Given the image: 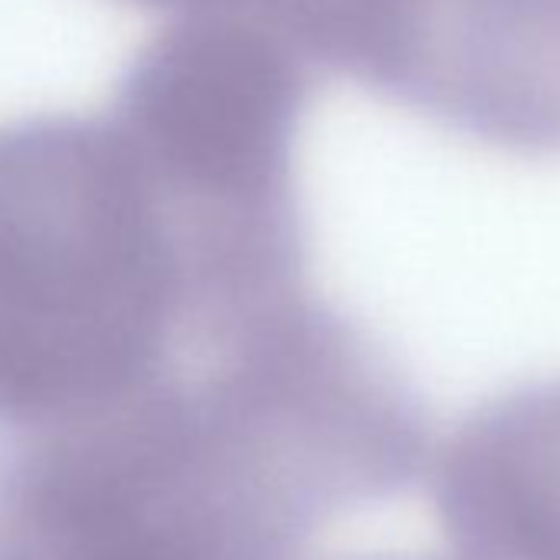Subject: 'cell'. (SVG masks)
<instances>
[{"mask_svg": "<svg viewBox=\"0 0 560 560\" xmlns=\"http://www.w3.org/2000/svg\"><path fill=\"white\" fill-rule=\"evenodd\" d=\"M425 458L409 376L307 291L116 402L8 429L0 530L18 560H298Z\"/></svg>", "mask_w": 560, "mask_h": 560, "instance_id": "1", "label": "cell"}, {"mask_svg": "<svg viewBox=\"0 0 560 560\" xmlns=\"http://www.w3.org/2000/svg\"><path fill=\"white\" fill-rule=\"evenodd\" d=\"M307 291L228 254L113 119L0 126V429L116 402Z\"/></svg>", "mask_w": 560, "mask_h": 560, "instance_id": "2", "label": "cell"}, {"mask_svg": "<svg viewBox=\"0 0 560 560\" xmlns=\"http://www.w3.org/2000/svg\"><path fill=\"white\" fill-rule=\"evenodd\" d=\"M311 67L267 18L178 14L122 73L109 119L175 205L218 221H304L294 155Z\"/></svg>", "mask_w": 560, "mask_h": 560, "instance_id": "3", "label": "cell"}, {"mask_svg": "<svg viewBox=\"0 0 560 560\" xmlns=\"http://www.w3.org/2000/svg\"><path fill=\"white\" fill-rule=\"evenodd\" d=\"M284 31L452 132L560 155V0H307Z\"/></svg>", "mask_w": 560, "mask_h": 560, "instance_id": "4", "label": "cell"}, {"mask_svg": "<svg viewBox=\"0 0 560 560\" xmlns=\"http://www.w3.org/2000/svg\"><path fill=\"white\" fill-rule=\"evenodd\" d=\"M432 494L455 560H560V380L471 409L439 452Z\"/></svg>", "mask_w": 560, "mask_h": 560, "instance_id": "5", "label": "cell"}, {"mask_svg": "<svg viewBox=\"0 0 560 560\" xmlns=\"http://www.w3.org/2000/svg\"><path fill=\"white\" fill-rule=\"evenodd\" d=\"M149 8H172L182 14H254L284 27L307 0H136Z\"/></svg>", "mask_w": 560, "mask_h": 560, "instance_id": "6", "label": "cell"}, {"mask_svg": "<svg viewBox=\"0 0 560 560\" xmlns=\"http://www.w3.org/2000/svg\"><path fill=\"white\" fill-rule=\"evenodd\" d=\"M0 560H18L14 557V550H11V544H8V537L0 534Z\"/></svg>", "mask_w": 560, "mask_h": 560, "instance_id": "7", "label": "cell"}]
</instances>
